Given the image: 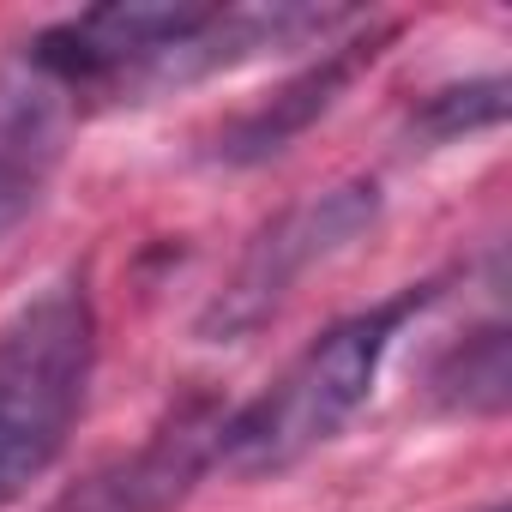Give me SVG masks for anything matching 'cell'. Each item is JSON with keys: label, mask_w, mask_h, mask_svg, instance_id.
<instances>
[{"label": "cell", "mask_w": 512, "mask_h": 512, "mask_svg": "<svg viewBox=\"0 0 512 512\" xmlns=\"http://www.w3.org/2000/svg\"><path fill=\"white\" fill-rule=\"evenodd\" d=\"M356 25V7H308V0H253V7L115 0L37 31L19 61L49 79L73 115H85L97 103H145L157 91H181L260 55L320 49Z\"/></svg>", "instance_id": "6da1fadb"}, {"label": "cell", "mask_w": 512, "mask_h": 512, "mask_svg": "<svg viewBox=\"0 0 512 512\" xmlns=\"http://www.w3.org/2000/svg\"><path fill=\"white\" fill-rule=\"evenodd\" d=\"M440 278L398 290L392 302H374L338 326H326L260 398L229 404L223 434H217V470L229 476H278L290 464H302L308 452H320L326 440H338V428L374 398L380 362L398 344V332L434 308Z\"/></svg>", "instance_id": "7a4b0ae2"}, {"label": "cell", "mask_w": 512, "mask_h": 512, "mask_svg": "<svg viewBox=\"0 0 512 512\" xmlns=\"http://www.w3.org/2000/svg\"><path fill=\"white\" fill-rule=\"evenodd\" d=\"M97 368V308L79 272L43 284L0 320V440L43 470L67 452Z\"/></svg>", "instance_id": "3957f363"}, {"label": "cell", "mask_w": 512, "mask_h": 512, "mask_svg": "<svg viewBox=\"0 0 512 512\" xmlns=\"http://www.w3.org/2000/svg\"><path fill=\"white\" fill-rule=\"evenodd\" d=\"M380 217V181H338L326 193L296 199L290 211H278L260 235L247 241V253L235 260L229 284L205 302L199 314V338L205 344H241L260 332L290 296L296 284L326 266L332 253H344L350 241H362Z\"/></svg>", "instance_id": "277c9868"}, {"label": "cell", "mask_w": 512, "mask_h": 512, "mask_svg": "<svg viewBox=\"0 0 512 512\" xmlns=\"http://www.w3.org/2000/svg\"><path fill=\"white\" fill-rule=\"evenodd\" d=\"M223 416H229L223 398L187 392L127 458H109L73 488H61L49 512H181L193 488L217 470Z\"/></svg>", "instance_id": "5b68a950"}, {"label": "cell", "mask_w": 512, "mask_h": 512, "mask_svg": "<svg viewBox=\"0 0 512 512\" xmlns=\"http://www.w3.org/2000/svg\"><path fill=\"white\" fill-rule=\"evenodd\" d=\"M398 37V25H356L350 37H338V43H326L320 49V61H308L296 79H284L266 103H253L247 115H235L217 139H211V163H229V169H260V163H272V157H284L314 121H326L338 103H344V91L386 55V43Z\"/></svg>", "instance_id": "8992f818"}, {"label": "cell", "mask_w": 512, "mask_h": 512, "mask_svg": "<svg viewBox=\"0 0 512 512\" xmlns=\"http://www.w3.org/2000/svg\"><path fill=\"white\" fill-rule=\"evenodd\" d=\"M512 398V332L500 320L452 338L428 368V404L446 416H500Z\"/></svg>", "instance_id": "52a82bcc"}, {"label": "cell", "mask_w": 512, "mask_h": 512, "mask_svg": "<svg viewBox=\"0 0 512 512\" xmlns=\"http://www.w3.org/2000/svg\"><path fill=\"white\" fill-rule=\"evenodd\" d=\"M506 97H512V85H506L500 73L464 79V85H446V91H428V97L416 103V115H410V139H422V145H452V139H464V133H488V127L506 121Z\"/></svg>", "instance_id": "ba28073f"}, {"label": "cell", "mask_w": 512, "mask_h": 512, "mask_svg": "<svg viewBox=\"0 0 512 512\" xmlns=\"http://www.w3.org/2000/svg\"><path fill=\"white\" fill-rule=\"evenodd\" d=\"M43 169H31V163H7L0 157V235H13L31 211H37V199H43Z\"/></svg>", "instance_id": "9c48e42d"}, {"label": "cell", "mask_w": 512, "mask_h": 512, "mask_svg": "<svg viewBox=\"0 0 512 512\" xmlns=\"http://www.w3.org/2000/svg\"><path fill=\"white\" fill-rule=\"evenodd\" d=\"M43 476V464L31 458V452H19L13 440H0V506H7V500H19L31 482Z\"/></svg>", "instance_id": "30bf717a"}, {"label": "cell", "mask_w": 512, "mask_h": 512, "mask_svg": "<svg viewBox=\"0 0 512 512\" xmlns=\"http://www.w3.org/2000/svg\"><path fill=\"white\" fill-rule=\"evenodd\" d=\"M494 512H506V506H494Z\"/></svg>", "instance_id": "8fae6325"}]
</instances>
